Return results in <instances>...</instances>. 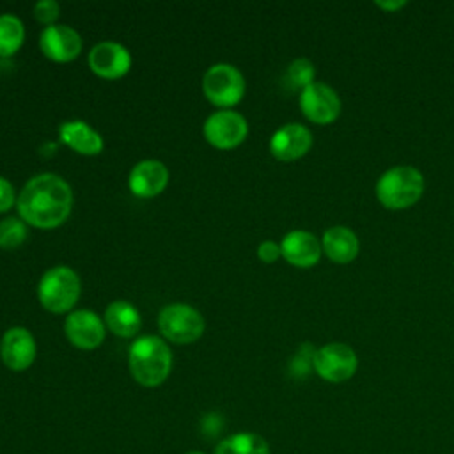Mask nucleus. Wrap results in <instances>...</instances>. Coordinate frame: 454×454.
<instances>
[{
	"label": "nucleus",
	"instance_id": "nucleus-1",
	"mask_svg": "<svg viewBox=\"0 0 454 454\" xmlns=\"http://www.w3.org/2000/svg\"><path fill=\"white\" fill-rule=\"evenodd\" d=\"M16 206L25 223L37 229H55L71 213L73 192L60 176L37 174L25 183Z\"/></svg>",
	"mask_w": 454,
	"mask_h": 454
},
{
	"label": "nucleus",
	"instance_id": "nucleus-2",
	"mask_svg": "<svg viewBox=\"0 0 454 454\" xmlns=\"http://www.w3.org/2000/svg\"><path fill=\"white\" fill-rule=\"evenodd\" d=\"M129 372L142 387L161 385L172 369V353L158 335H144L129 346Z\"/></svg>",
	"mask_w": 454,
	"mask_h": 454
},
{
	"label": "nucleus",
	"instance_id": "nucleus-3",
	"mask_svg": "<svg viewBox=\"0 0 454 454\" xmlns=\"http://www.w3.org/2000/svg\"><path fill=\"white\" fill-rule=\"evenodd\" d=\"M424 192V176L411 165L387 168L376 181V197L388 209H406L413 206Z\"/></svg>",
	"mask_w": 454,
	"mask_h": 454
},
{
	"label": "nucleus",
	"instance_id": "nucleus-4",
	"mask_svg": "<svg viewBox=\"0 0 454 454\" xmlns=\"http://www.w3.org/2000/svg\"><path fill=\"white\" fill-rule=\"evenodd\" d=\"M80 277L69 266L50 268L39 280L37 298L41 305L53 312L64 314L69 312L80 298Z\"/></svg>",
	"mask_w": 454,
	"mask_h": 454
},
{
	"label": "nucleus",
	"instance_id": "nucleus-5",
	"mask_svg": "<svg viewBox=\"0 0 454 454\" xmlns=\"http://www.w3.org/2000/svg\"><path fill=\"white\" fill-rule=\"evenodd\" d=\"M161 335L174 344H192L204 333L206 323L202 314L186 303H170L158 314Z\"/></svg>",
	"mask_w": 454,
	"mask_h": 454
},
{
	"label": "nucleus",
	"instance_id": "nucleus-6",
	"mask_svg": "<svg viewBox=\"0 0 454 454\" xmlns=\"http://www.w3.org/2000/svg\"><path fill=\"white\" fill-rule=\"evenodd\" d=\"M202 92L209 103L229 108L243 99L245 78L241 71L231 64H215L204 73Z\"/></svg>",
	"mask_w": 454,
	"mask_h": 454
},
{
	"label": "nucleus",
	"instance_id": "nucleus-7",
	"mask_svg": "<svg viewBox=\"0 0 454 454\" xmlns=\"http://www.w3.org/2000/svg\"><path fill=\"white\" fill-rule=\"evenodd\" d=\"M314 371L330 383L348 381L358 369L355 349L344 342H328L314 351Z\"/></svg>",
	"mask_w": 454,
	"mask_h": 454
},
{
	"label": "nucleus",
	"instance_id": "nucleus-8",
	"mask_svg": "<svg viewBox=\"0 0 454 454\" xmlns=\"http://www.w3.org/2000/svg\"><path fill=\"white\" fill-rule=\"evenodd\" d=\"M248 135L247 119L234 110H218L204 122V137L216 149H234Z\"/></svg>",
	"mask_w": 454,
	"mask_h": 454
},
{
	"label": "nucleus",
	"instance_id": "nucleus-9",
	"mask_svg": "<svg viewBox=\"0 0 454 454\" xmlns=\"http://www.w3.org/2000/svg\"><path fill=\"white\" fill-rule=\"evenodd\" d=\"M300 108L309 121L330 124L340 115L342 103L335 89L323 82H314L300 92Z\"/></svg>",
	"mask_w": 454,
	"mask_h": 454
},
{
	"label": "nucleus",
	"instance_id": "nucleus-10",
	"mask_svg": "<svg viewBox=\"0 0 454 454\" xmlns=\"http://www.w3.org/2000/svg\"><path fill=\"white\" fill-rule=\"evenodd\" d=\"M87 62L94 74L106 80H117L129 71L131 55L115 41H101L89 51Z\"/></svg>",
	"mask_w": 454,
	"mask_h": 454
},
{
	"label": "nucleus",
	"instance_id": "nucleus-11",
	"mask_svg": "<svg viewBox=\"0 0 454 454\" xmlns=\"http://www.w3.org/2000/svg\"><path fill=\"white\" fill-rule=\"evenodd\" d=\"M312 147V133L300 122L280 126L270 138V153L280 161H294Z\"/></svg>",
	"mask_w": 454,
	"mask_h": 454
},
{
	"label": "nucleus",
	"instance_id": "nucleus-12",
	"mask_svg": "<svg viewBox=\"0 0 454 454\" xmlns=\"http://www.w3.org/2000/svg\"><path fill=\"white\" fill-rule=\"evenodd\" d=\"M35 340L34 335L23 326L9 328L0 340V356L7 369L25 371L35 360Z\"/></svg>",
	"mask_w": 454,
	"mask_h": 454
},
{
	"label": "nucleus",
	"instance_id": "nucleus-13",
	"mask_svg": "<svg viewBox=\"0 0 454 454\" xmlns=\"http://www.w3.org/2000/svg\"><path fill=\"white\" fill-rule=\"evenodd\" d=\"M67 340L80 349H94L105 339V323L87 309H78L67 314L64 323Z\"/></svg>",
	"mask_w": 454,
	"mask_h": 454
},
{
	"label": "nucleus",
	"instance_id": "nucleus-14",
	"mask_svg": "<svg viewBox=\"0 0 454 454\" xmlns=\"http://www.w3.org/2000/svg\"><path fill=\"white\" fill-rule=\"evenodd\" d=\"M39 46L44 57L53 62H71L82 51L80 34L67 25H48L39 37Z\"/></svg>",
	"mask_w": 454,
	"mask_h": 454
},
{
	"label": "nucleus",
	"instance_id": "nucleus-15",
	"mask_svg": "<svg viewBox=\"0 0 454 454\" xmlns=\"http://www.w3.org/2000/svg\"><path fill=\"white\" fill-rule=\"evenodd\" d=\"M280 250H282V257L296 268L314 266L323 254L321 239H317L312 232L301 231V229L287 232L282 238Z\"/></svg>",
	"mask_w": 454,
	"mask_h": 454
},
{
	"label": "nucleus",
	"instance_id": "nucleus-16",
	"mask_svg": "<svg viewBox=\"0 0 454 454\" xmlns=\"http://www.w3.org/2000/svg\"><path fill=\"white\" fill-rule=\"evenodd\" d=\"M168 183V170L158 160H144L137 163L128 177V186L133 195L142 199L156 197Z\"/></svg>",
	"mask_w": 454,
	"mask_h": 454
},
{
	"label": "nucleus",
	"instance_id": "nucleus-17",
	"mask_svg": "<svg viewBox=\"0 0 454 454\" xmlns=\"http://www.w3.org/2000/svg\"><path fill=\"white\" fill-rule=\"evenodd\" d=\"M323 254L339 264L351 262L360 250L358 236L346 225L328 227L321 238Z\"/></svg>",
	"mask_w": 454,
	"mask_h": 454
},
{
	"label": "nucleus",
	"instance_id": "nucleus-18",
	"mask_svg": "<svg viewBox=\"0 0 454 454\" xmlns=\"http://www.w3.org/2000/svg\"><path fill=\"white\" fill-rule=\"evenodd\" d=\"M59 138L64 145L85 156H94L103 151L101 135L83 121H67L60 124Z\"/></svg>",
	"mask_w": 454,
	"mask_h": 454
},
{
	"label": "nucleus",
	"instance_id": "nucleus-19",
	"mask_svg": "<svg viewBox=\"0 0 454 454\" xmlns=\"http://www.w3.org/2000/svg\"><path fill=\"white\" fill-rule=\"evenodd\" d=\"M106 328L119 337H135L142 326V317L135 305L124 300L112 301L105 310Z\"/></svg>",
	"mask_w": 454,
	"mask_h": 454
},
{
	"label": "nucleus",
	"instance_id": "nucleus-20",
	"mask_svg": "<svg viewBox=\"0 0 454 454\" xmlns=\"http://www.w3.org/2000/svg\"><path fill=\"white\" fill-rule=\"evenodd\" d=\"M215 454H270V447L261 434L243 431L223 438Z\"/></svg>",
	"mask_w": 454,
	"mask_h": 454
},
{
	"label": "nucleus",
	"instance_id": "nucleus-21",
	"mask_svg": "<svg viewBox=\"0 0 454 454\" xmlns=\"http://www.w3.org/2000/svg\"><path fill=\"white\" fill-rule=\"evenodd\" d=\"M25 39V27L14 14H0V57L14 55Z\"/></svg>",
	"mask_w": 454,
	"mask_h": 454
},
{
	"label": "nucleus",
	"instance_id": "nucleus-22",
	"mask_svg": "<svg viewBox=\"0 0 454 454\" xmlns=\"http://www.w3.org/2000/svg\"><path fill=\"white\" fill-rule=\"evenodd\" d=\"M314 64L307 59V57H298L294 59L289 67H287V82L294 87V89H305L307 85L314 83Z\"/></svg>",
	"mask_w": 454,
	"mask_h": 454
},
{
	"label": "nucleus",
	"instance_id": "nucleus-23",
	"mask_svg": "<svg viewBox=\"0 0 454 454\" xmlns=\"http://www.w3.org/2000/svg\"><path fill=\"white\" fill-rule=\"evenodd\" d=\"M27 238V227L23 220L7 216L0 222V247L14 248L20 247Z\"/></svg>",
	"mask_w": 454,
	"mask_h": 454
},
{
	"label": "nucleus",
	"instance_id": "nucleus-24",
	"mask_svg": "<svg viewBox=\"0 0 454 454\" xmlns=\"http://www.w3.org/2000/svg\"><path fill=\"white\" fill-rule=\"evenodd\" d=\"M59 12H60V7L55 0H41L34 7V18L44 23L46 27L53 25V21L59 18Z\"/></svg>",
	"mask_w": 454,
	"mask_h": 454
},
{
	"label": "nucleus",
	"instance_id": "nucleus-25",
	"mask_svg": "<svg viewBox=\"0 0 454 454\" xmlns=\"http://www.w3.org/2000/svg\"><path fill=\"white\" fill-rule=\"evenodd\" d=\"M280 255H282L280 245H277V243L271 241V239H266V241H262V243L257 247V257H259L262 262H275Z\"/></svg>",
	"mask_w": 454,
	"mask_h": 454
},
{
	"label": "nucleus",
	"instance_id": "nucleus-26",
	"mask_svg": "<svg viewBox=\"0 0 454 454\" xmlns=\"http://www.w3.org/2000/svg\"><path fill=\"white\" fill-rule=\"evenodd\" d=\"M14 202H16V197H14L12 184L0 176V213L11 209Z\"/></svg>",
	"mask_w": 454,
	"mask_h": 454
},
{
	"label": "nucleus",
	"instance_id": "nucleus-27",
	"mask_svg": "<svg viewBox=\"0 0 454 454\" xmlns=\"http://www.w3.org/2000/svg\"><path fill=\"white\" fill-rule=\"evenodd\" d=\"M378 7L385 9V11H394V9H401L403 5H406L404 0H399V2H376Z\"/></svg>",
	"mask_w": 454,
	"mask_h": 454
},
{
	"label": "nucleus",
	"instance_id": "nucleus-28",
	"mask_svg": "<svg viewBox=\"0 0 454 454\" xmlns=\"http://www.w3.org/2000/svg\"><path fill=\"white\" fill-rule=\"evenodd\" d=\"M188 454H202V452H188Z\"/></svg>",
	"mask_w": 454,
	"mask_h": 454
}]
</instances>
